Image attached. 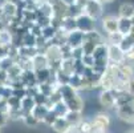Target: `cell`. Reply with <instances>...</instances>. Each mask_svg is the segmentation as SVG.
Here are the masks:
<instances>
[{
    "label": "cell",
    "mask_w": 134,
    "mask_h": 133,
    "mask_svg": "<svg viewBox=\"0 0 134 133\" xmlns=\"http://www.w3.org/2000/svg\"><path fill=\"white\" fill-rule=\"evenodd\" d=\"M82 12L86 16L92 17L93 20H97L104 13V4L100 0H86V3L82 8Z\"/></svg>",
    "instance_id": "obj_1"
},
{
    "label": "cell",
    "mask_w": 134,
    "mask_h": 133,
    "mask_svg": "<svg viewBox=\"0 0 134 133\" xmlns=\"http://www.w3.org/2000/svg\"><path fill=\"white\" fill-rule=\"evenodd\" d=\"M92 125V133H101V132H106L108 128L110 126V117L106 113H98L93 117V120L90 121Z\"/></svg>",
    "instance_id": "obj_2"
},
{
    "label": "cell",
    "mask_w": 134,
    "mask_h": 133,
    "mask_svg": "<svg viewBox=\"0 0 134 133\" xmlns=\"http://www.w3.org/2000/svg\"><path fill=\"white\" fill-rule=\"evenodd\" d=\"M76 27H77V31H80L82 33H88V32L96 29V20L86 16L85 13H81L80 16L76 17Z\"/></svg>",
    "instance_id": "obj_3"
},
{
    "label": "cell",
    "mask_w": 134,
    "mask_h": 133,
    "mask_svg": "<svg viewBox=\"0 0 134 133\" xmlns=\"http://www.w3.org/2000/svg\"><path fill=\"white\" fill-rule=\"evenodd\" d=\"M114 109H116V113L120 120L129 124H134V105H122Z\"/></svg>",
    "instance_id": "obj_4"
},
{
    "label": "cell",
    "mask_w": 134,
    "mask_h": 133,
    "mask_svg": "<svg viewBox=\"0 0 134 133\" xmlns=\"http://www.w3.org/2000/svg\"><path fill=\"white\" fill-rule=\"evenodd\" d=\"M108 59L109 64H121L125 61V53L120 49L118 45H109L108 44Z\"/></svg>",
    "instance_id": "obj_5"
},
{
    "label": "cell",
    "mask_w": 134,
    "mask_h": 133,
    "mask_svg": "<svg viewBox=\"0 0 134 133\" xmlns=\"http://www.w3.org/2000/svg\"><path fill=\"white\" fill-rule=\"evenodd\" d=\"M116 97H117L116 91H101V93H100V104L105 109L116 108Z\"/></svg>",
    "instance_id": "obj_6"
},
{
    "label": "cell",
    "mask_w": 134,
    "mask_h": 133,
    "mask_svg": "<svg viewBox=\"0 0 134 133\" xmlns=\"http://www.w3.org/2000/svg\"><path fill=\"white\" fill-rule=\"evenodd\" d=\"M102 28L106 32V35L118 32V16L114 15H108L102 17Z\"/></svg>",
    "instance_id": "obj_7"
},
{
    "label": "cell",
    "mask_w": 134,
    "mask_h": 133,
    "mask_svg": "<svg viewBox=\"0 0 134 133\" xmlns=\"http://www.w3.org/2000/svg\"><path fill=\"white\" fill-rule=\"evenodd\" d=\"M82 41H84V33L80 32V31H77V29L70 32V33H68V36H66V44L72 49L80 48L82 45Z\"/></svg>",
    "instance_id": "obj_8"
},
{
    "label": "cell",
    "mask_w": 134,
    "mask_h": 133,
    "mask_svg": "<svg viewBox=\"0 0 134 133\" xmlns=\"http://www.w3.org/2000/svg\"><path fill=\"white\" fill-rule=\"evenodd\" d=\"M32 67H33V71H41V69H45L49 67V63H48V59L44 53H37L35 57L32 59Z\"/></svg>",
    "instance_id": "obj_9"
},
{
    "label": "cell",
    "mask_w": 134,
    "mask_h": 133,
    "mask_svg": "<svg viewBox=\"0 0 134 133\" xmlns=\"http://www.w3.org/2000/svg\"><path fill=\"white\" fill-rule=\"evenodd\" d=\"M3 9V13H4V17L7 19H13L19 15V7L16 3H12V2H4L3 6H0Z\"/></svg>",
    "instance_id": "obj_10"
},
{
    "label": "cell",
    "mask_w": 134,
    "mask_h": 133,
    "mask_svg": "<svg viewBox=\"0 0 134 133\" xmlns=\"http://www.w3.org/2000/svg\"><path fill=\"white\" fill-rule=\"evenodd\" d=\"M59 28H61L63 31H65L66 33H70V32H73V31H76L77 29V27H76V19L74 17H72V16H64V17H61V20H60V27Z\"/></svg>",
    "instance_id": "obj_11"
},
{
    "label": "cell",
    "mask_w": 134,
    "mask_h": 133,
    "mask_svg": "<svg viewBox=\"0 0 134 133\" xmlns=\"http://www.w3.org/2000/svg\"><path fill=\"white\" fill-rule=\"evenodd\" d=\"M20 81L23 83V85H24L25 88L37 85V80H36L35 71H24V72L21 73V76H20Z\"/></svg>",
    "instance_id": "obj_12"
},
{
    "label": "cell",
    "mask_w": 134,
    "mask_h": 133,
    "mask_svg": "<svg viewBox=\"0 0 134 133\" xmlns=\"http://www.w3.org/2000/svg\"><path fill=\"white\" fill-rule=\"evenodd\" d=\"M84 41H89V43H93L96 45H98V44H102L105 43V39H104V36L98 32V31H90L88 33H84ZM82 41V43H84Z\"/></svg>",
    "instance_id": "obj_13"
},
{
    "label": "cell",
    "mask_w": 134,
    "mask_h": 133,
    "mask_svg": "<svg viewBox=\"0 0 134 133\" xmlns=\"http://www.w3.org/2000/svg\"><path fill=\"white\" fill-rule=\"evenodd\" d=\"M100 87L102 91H113L114 87H116V83H114L113 76L106 71L102 76H101V80H100Z\"/></svg>",
    "instance_id": "obj_14"
},
{
    "label": "cell",
    "mask_w": 134,
    "mask_h": 133,
    "mask_svg": "<svg viewBox=\"0 0 134 133\" xmlns=\"http://www.w3.org/2000/svg\"><path fill=\"white\" fill-rule=\"evenodd\" d=\"M117 67H118L120 72L125 76V77H126L129 81L134 79V65H133L131 63H129L127 60H125L124 63L117 64Z\"/></svg>",
    "instance_id": "obj_15"
},
{
    "label": "cell",
    "mask_w": 134,
    "mask_h": 133,
    "mask_svg": "<svg viewBox=\"0 0 134 133\" xmlns=\"http://www.w3.org/2000/svg\"><path fill=\"white\" fill-rule=\"evenodd\" d=\"M65 104H66V107H68V110H72V112H79V113H81L82 109H84V100L81 99V96H79V94H77L76 97H73L72 100L66 101Z\"/></svg>",
    "instance_id": "obj_16"
},
{
    "label": "cell",
    "mask_w": 134,
    "mask_h": 133,
    "mask_svg": "<svg viewBox=\"0 0 134 133\" xmlns=\"http://www.w3.org/2000/svg\"><path fill=\"white\" fill-rule=\"evenodd\" d=\"M52 129L57 133H68L72 129V126L68 124V121L64 117H57V120L52 125Z\"/></svg>",
    "instance_id": "obj_17"
},
{
    "label": "cell",
    "mask_w": 134,
    "mask_h": 133,
    "mask_svg": "<svg viewBox=\"0 0 134 133\" xmlns=\"http://www.w3.org/2000/svg\"><path fill=\"white\" fill-rule=\"evenodd\" d=\"M59 92H60V96H61V99H63L64 103L72 100L73 97H76L79 94V92H76L69 85H61V87H59Z\"/></svg>",
    "instance_id": "obj_18"
},
{
    "label": "cell",
    "mask_w": 134,
    "mask_h": 133,
    "mask_svg": "<svg viewBox=\"0 0 134 133\" xmlns=\"http://www.w3.org/2000/svg\"><path fill=\"white\" fill-rule=\"evenodd\" d=\"M37 53H40L39 49L36 47H19V57H24V59H29L32 60Z\"/></svg>",
    "instance_id": "obj_19"
},
{
    "label": "cell",
    "mask_w": 134,
    "mask_h": 133,
    "mask_svg": "<svg viewBox=\"0 0 134 133\" xmlns=\"http://www.w3.org/2000/svg\"><path fill=\"white\" fill-rule=\"evenodd\" d=\"M118 17H124V19H131L134 16V6L131 3H124L120 6L118 8Z\"/></svg>",
    "instance_id": "obj_20"
},
{
    "label": "cell",
    "mask_w": 134,
    "mask_h": 133,
    "mask_svg": "<svg viewBox=\"0 0 134 133\" xmlns=\"http://www.w3.org/2000/svg\"><path fill=\"white\" fill-rule=\"evenodd\" d=\"M64 119L68 121V124L72 126V128H76L82 120V116H81V113L79 112H72V110H68V113L64 116Z\"/></svg>",
    "instance_id": "obj_21"
},
{
    "label": "cell",
    "mask_w": 134,
    "mask_h": 133,
    "mask_svg": "<svg viewBox=\"0 0 134 133\" xmlns=\"http://www.w3.org/2000/svg\"><path fill=\"white\" fill-rule=\"evenodd\" d=\"M133 28V24H131V20L130 19H124V17H118V32L122 35V36H126L130 33Z\"/></svg>",
    "instance_id": "obj_22"
},
{
    "label": "cell",
    "mask_w": 134,
    "mask_h": 133,
    "mask_svg": "<svg viewBox=\"0 0 134 133\" xmlns=\"http://www.w3.org/2000/svg\"><path fill=\"white\" fill-rule=\"evenodd\" d=\"M35 107H36V104H35L33 97L25 96V97H23L21 101H20V109H21V112L24 113V116L28 115V113H31Z\"/></svg>",
    "instance_id": "obj_23"
},
{
    "label": "cell",
    "mask_w": 134,
    "mask_h": 133,
    "mask_svg": "<svg viewBox=\"0 0 134 133\" xmlns=\"http://www.w3.org/2000/svg\"><path fill=\"white\" fill-rule=\"evenodd\" d=\"M23 71L20 69L17 64H13L8 71H7V77H8V81L9 83H13L16 80H20V76H21Z\"/></svg>",
    "instance_id": "obj_24"
},
{
    "label": "cell",
    "mask_w": 134,
    "mask_h": 133,
    "mask_svg": "<svg viewBox=\"0 0 134 133\" xmlns=\"http://www.w3.org/2000/svg\"><path fill=\"white\" fill-rule=\"evenodd\" d=\"M12 44H13V35H12L8 29L0 32V47L8 48V47H11Z\"/></svg>",
    "instance_id": "obj_25"
},
{
    "label": "cell",
    "mask_w": 134,
    "mask_h": 133,
    "mask_svg": "<svg viewBox=\"0 0 134 133\" xmlns=\"http://www.w3.org/2000/svg\"><path fill=\"white\" fill-rule=\"evenodd\" d=\"M118 47H120V49L126 55L127 52H130V51L134 48V39H133L131 36L126 35V36H124V39H122V41H121V44H120Z\"/></svg>",
    "instance_id": "obj_26"
},
{
    "label": "cell",
    "mask_w": 134,
    "mask_h": 133,
    "mask_svg": "<svg viewBox=\"0 0 134 133\" xmlns=\"http://www.w3.org/2000/svg\"><path fill=\"white\" fill-rule=\"evenodd\" d=\"M60 71L64 72V73H66L68 76L73 75V73H74V60H73V59H65V60H61Z\"/></svg>",
    "instance_id": "obj_27"
},
{
    "label": "cell",
    "mask_w": 134,
    "mask_h": 133,
    "mask_svg": "<svg viewBox=\"0 0 134 133\" xmlns=\"http://www.w3.org/2000/svg\"><path fill=\"white\" fill-rule=\"evenodd\" d=\"M49 110L44 107V105H36L33 109H32V115L37 119V120H39L40 123H43V120H44V117L47 116V113H48Z\"/></svg>",
    "instance_id": "obj_28"
},
{
    "label": "cell",
    "mask_w": 134,
    "mask_h": 133,
    "mask_svg": "<svg viewBox=\"0 0 134 133\" xmlns=\"http://www.w3.org/2000/svg\"><path fill=\"white\" fill-rule=\"evenodd\" d=\"M20 45H23V47H35L36 45V36H33L31 32L24 33L20 37Z\"/></svg>",
    "instance_id": "obj_29"
},
{
    "label": "cell",
    "mask_w": 134,
    "mask_h": 133,
    "mask_svg": "<svg viewBox=\"0 0 134 133\" xmlns=\"http://www.w3.org/2000/svg\"><path fill=\"white\" fill-rule=\"evenodd\" d=\"M35 75H36L37 84H44V83H48V80H49L51 69L49 68H45V69H41V71H36Z\"/></svg>",
    "instance_id": "obj_30"
},
{
    "label": "cell",
    "mask_w": 134,
    "mask_h": 133,
    "mask_svg": "<svg viewBox=\"0 0 134 133\" xmlns=\"http://www.w3.org/2000/svg\"><path fill=\"white\" fill-rule=\"evenodd\" d=\"M68 85L72 87L76 92L81 91V76H80V75H76V73L70 75V76H69V83H68Z\"/></svg>",
    "instance_id": "obj_31"
},
{
    "label": "cell",
    "mask_w": 134,
    "mask_h": 133,
    "mask_svg": "<svg viewBox=\"0 0 134 133\" xmlns=\"http://www.w3.org/2000/svg\"><path fill=\"white\" fill-rule=\"evenodd\" d=\"M41 36L44 37L48 43H51L54 39V36H56V28L52 27V25H48V27L43 28L41 29Z\"/></svg>",
    "instance_id": "obj_32"
},
{
    "label": "cell",
    "mask_w": 134,
    "mask_h": 133,
    "mask_svg": "<svg viewBox=\"0 0 134 133\" xmlns=\"http://www.w3.org/2000/svg\"><path fill=\"white\" fill-rule=\"evenodd\" d=\"M52 110L56 113L57 117H64L66 113H68V107H66V104H65L64 101H60V103H57V104L53 107Z\"/></svg>",
    "instance_id": "obj_33"
},
{
    "label": "cell",
    "mask_w": 134,
    "mask_h": 133,
    "mask_svg": "<svg viewBox=\"0 0 134 133\" xmlns=\"http://www.w3.org/2000/svg\"><path fill=\"white\" fill-rule=\"evenodd\" d=\"M124 39V36L120 33V32H114V33H110L108 35V39H106V43L109 45H120L121 41Z\"/></svg>",
    "instance_id": "obj_34"
},
{
    "label": "cell",
    "mask_w": 134,
    "mask_h": 133,
    "mask_svg": "<svg viewBox=\"0 0 134 133\" xmlns=\"http://www.w3.org/2000/svg\"><path fill=\"white\" fill-rule=\"evenodd\" d=\"M56 83H57V85H59V87H61V85H68V83H69V76H68L66 73L61 72L60 69L56 71Z\"/></svg>",
    "instance_id": "obj_35"
},
{
    "label": "cell",
    "mask_w": 134,
    "mask_h": 133,
    "mask_svg": "<svg viewBox=\"0 0 134 133\" xmlns=\"http://www.w3.org/2000/svg\"><path fill=\"white\" fill-rule=\"evenodd\" d=\"M76 129L79 130V133H92V125L89 120H81V123L76 126Z\"/></svg>",
    "instance_id": "obj_36"
},
{
    "label": "cell",
    "mask_w": 134,
    "mask_h": 133,
    "mask_svg": "<svg viewBox=\"0 0 134 133\" xmlns=\"http://www.w3.org/2000/svg\"><path fill=\"white\" fill-rule=\"evenodd\" d=\"M23 117H24V113L21 112V109H9L8 112V120L17 121V120H23Z\"/></svg>",
    "instance_id": "obj_37"
},
{
    "label": "cell",
    "mask_w": 134,
    "mask_h": 133,
    "mask_svg": "<svg viewBox=\"0 0 134 133\" xmlns=\"http://www.w3.org/2000/svg\"><path fill=\"white\" fill-rule=\"evenodd\" d=\"M13 64H15V61L9 57V56H5V57L0 59V69L4 71V72H7Z\"/></svg>",
    "instance_id": "obj_38"
},
{
    "label": "cell",
    "mask_w": 134,
    "mask_h": 133,
    "mask_svg": "<svg viewBox=\"0 0 134 133\" xmlns=\"http://www.w3.org/2000/svg\"><path fill=\"white\" fill-rule=\"evenodd\" d=\"M23 123H24L27 126H36L40 121L37 120V119L32 115V113H28V115H25V116L23 117Z\"/></svg>",
    "instance_id": "obj_39"
},
{
    "label": "cell",
    "mask_w": 134,
    "mask_h": 133,
    "mask_svg": "<svg viewBox=\"0 0 134 133\" xmlns=\"http://www.w3.org/2000/svg\"><path fill=\"white\" fill-rule=\"evenodd\" d=\"M60 48H61V60H65V59H72V48L65 43V44H63V45H60Z\"/></svg>",
    "instance_id": "obj_40"
},
{
    "label": "cell",
    "mask_w": 134,
    "mask_h": 133,
    "mask_svg": "<svg viewBox=\"0 0 134 133\" xmlns=\"http://www.w3.org/2000/svg\"><path fill=\"white\" fill-rule=\"evenodd\" d=\"M57 120V116H56V113L53 112V110H49L48 113H47V116L44 117V120H43V123L44 124H47L48 126H52L53 125V123Z\"/></svg>",
    "instance_id": "obj_41"
},
{
    "label": "cell",
    "mask_w": 134,
    "mask_h": 133,
    "mask_svg": "<svg viewBox=\"0 0 134 133\" xmlns=\"http://www.w3.org/2000/svg\"><path fill=\"white\" fill-rule=\"evenodd\" d=\"M96 47H97V45L93 44V43L84 41V43H82V45H81V49H82V53H84V55H92Z\"/></svg>",
    "instance_id": "obj_42"
},
{
    "label": "cell",
    "mask_w": 134,
    "mask_h": 133,
    "mask_svg": "<svg viewBox=\"0 0 134 133\" xmlns=\"http://www.w3.org/2000/svg\"><path fill=\"white\" fill-rule=\"evenodd\" d=\"M81 63L84 64L85 68H93L94 67V59L92 55H84L81 57Z\"/></svg>",
    "instance_id": "obj_43"
},
{
    "label": "cell",
    "mask_w": 134,
    "mask_h": 133,
    "mask_svg": "<svg viewBox=\"0 0 134 133\" xmlns=\"http://www.w3.org/2000/svg\"><path fill=\"white\" fill-rule=\"evenodd\" d=\"M20 99H17L15 96H11L9 99H7V104L9 107V109H20Z\"/></svg>",
    "instance_id": "obj_44"
},
{
    "label": "cell",
    "mask_w": 134,
    "mask_h": 133,
    "mask_svg": "<svg viewBox=\"0 0 134 133\" xmlns=\"http://www.w3.org/2000/svg\"><path fill=\"white\" fill-rule=\"evenodd\" d=\"M84 71H85V67H84V64L81 63V60H74V73L82 76Z\"/></svg>",
    "instance_id": "obj_45"
},
{
    "label": "cell",
    "mask_w": 134,
    "mask_h": 133,
    "mask_svg": "<svg viewBox=\"0 0 134 133\" xmlns=\"http://www.w3.org/2000/svg\"><path fill=\"white\" fill-rule=\"evenodd\" d=\"M47 99H48V97H47V96H44V94H41L40 92H39V93H37L36 96L33 97V100H35V104H36V105H44V104H45V101H47Z\"/></svg>",
    "instance_id": "obj_46"
},
{
    "label": "cell",
    "mask_w": 134,
    "mask_h": 133,
    "mask_svg": "<svg viewBox=\"0 0 134 133\" xmlns=\"http://www.w3.org/2000/svg\"><path fill=\"white\" fill-rule=\"evenodd\" d=\"M82 56H84V53H82L81 47H80V48H74V49L72 51V59H73V60H81Z\"/></svg>",
    "instance_id": "obj_47"
},
{
    "label": "cell",
    "mask_w": 134,
    "mask_h": 133,
    "mask_svg": "<svg viewBox=\"0 0 134 133\" xmlns=\"http://www.w3.org/2000/svg\"><path fill=\"white\" fill-rule=\"evenodd\" d=\"M9 112V107L7 104V100H0V113H4V115H8Z\"/></svg>",
    "instance_id": "obj_48"
},
{
    "label": "cell",
    "mask_w": 134,
    "mask_h": 133,
    "mask_svg": "<svg viewBox=\"0 0 134 133\" xmlns=\"http://www.w3.org/2000/svg\"><path fill=\"white\" fill-rule=\"evenodd\" d=\"M0 85H9V81H8V77H7V72L0 69Z\"/></svg>",
    "instance_id": "obj_49"
},
{
    "label": "cell",
    "mask_w": 134,
    "mask_h": 133,
    "mask_svg": "<svg viewBox=\"0 0 134 133\" xmlns=\"http://www.w3.org/2000/svg\"><path fill=\"white\" fill-rule=\"evenodd\" d=\"M29 32H31V33L33 35V36H36V37H37V36H41V28H40L39 25H37L36 23H35V24H33V25L31 27Z\"/></svg>",
    "instance_id": "obj_50"
},
{
    "label": "cell",
    "mask_w": 134,
    "mask_h": 133,
    "mask_svg": "<svg viewBox=\"0 0 134 133\" xmlns=\"http://www.w3.org/2000/svg\"><path fill=\"white\" fill-rule=\"evenodd\" d=\"M60 3H61L64 7L70 8V7H73V6L77 4V0H60Z\"/></svg>",
    "instance_id": "obj_51"
},
{
    "label": "cell",
    "mask_w": 134,
    "mask_h": 133,
    "mask_svg": "<svg viewBox=\"0 0 134 133\" xmlns=\"http://www.w3.org/2000/svg\"><path fill=\"white\" fill-rule=\"evenodd\" d=\"M8 121H9V120H8V115H4V113H0V128L5 126Z\"/></svg>",
    "instance_id": "obj_52"
},
{
    "label": "cell",
    "mask_w": 134,
    "mask_h": 133,
    "mask_svg": "<svg viewBox=\"0 0 134 133\" xmlns=\"http://www.w3.org/2000/svg\"><path fill=\"white\" fill-rule=\"evenodd\" d=\"M125 60H127L129 63H131V64L134 65V48L125 55Z\"/></svg>",
    "instance_id": "obj_53"
},
{
    "label": "cell",
    "mask_w": 134,
    "mask_h": 133,
    "mask_svg": "<svg viewBox=\"0 0 134 133\" xmlns=\"http://www.w3.org/2000/svg\"><path fill=\"white\" fill-rule=\"evenodd\" d=\"M127 92L130 93V96L134 99V79L129 81V85H127Z\"/></svg>",
    "instance_id": "obj_54"
},
{
    "label": "cell",
    "mask_w": 134,
    "mask_h": 133,
    "mask_svg": "<svg viewBox=\"0 0 134 133\" xmlns=\"http://www.w3.org/2000/svg\"><path fill=\"white\" fill-rule=\"evenodd\" d=\"M47 2H48L52 7H56L57 4H60V0H47Z\"/></svg>",
    "instance_id": "obj_55"
},
{
    "label": "cell",
    "mask_w": 134,
    "mask_h": 133,
    "mask_svg": "<svg viewBox=\"0 0 134 133\" xmlns=\"http://www.w3.org/2000/svg\"><path fill=\"white\" fill-rule=\"evenodd\" d=\"M4 19V13H3V9H2V7H0V22H2Z\"/></svg>",
    "instance_id": "obj_56"
},
{
    "label": "cell",
    "mask_w": 134,
    "mask_h": 133,
    "mask_svg": "<svg viewBox=\"0 0 134 133\" xmlns=\"http://www.w3.org/2000/svg\"><path fill=\"white\" fill-rule=\"evenodd\" d=\"M5 2H12V3H16V4H19V3H21L23 0H5Z\"/></svg>",
    "instance_id": "obj_57"
},
{
    "label": "cell",
    "mask_w": 134,
    "mask_h": 133,
    "mask_svg": "<svg viewBox=\"0 0 134 133\" xmlns=\"http://www.w3.org/2000/svg\"><path fill=\"white\" fill-rule=\"evenodd\" d=\"M100 2H101V3L104 4V3H111V2H113V0H100Z\"/></svg>",
    "instance_id": "obj_58"
},
{
    "label": "cell",
    "mask_w": 134,
    "mask_h": 133,
    "mask_svg": "<svg viewBox=\"0 0 134 133\" xmlns=\"http://www.w3.org/2000/svg\"><path fill=\"white\" fill-rule=\"evenodd\" d=\"M130 20H131V24H133V27H134V16H133V17L130 19Z\"/></svg>",
    "instance_id": "obj_59"
},
{
    "label": "cell",
    "mask_w": 134,
    "mask_h": 133,
    "mask_svg": "<svg viewBox=\"0 0 134 133\" xmlns=\"http://www.w3.org/2000/svg\"><path fill=\"white\" fill-rule=\"evenodd\" d=\"M127 133H134V128H133V129H131V130H129V132H127Z\"/></svg>",
    "instance_id": "obj_60"
},
{
    "label": "cell",
    "mask_w": 134,
    "mask_h": 133,
    "mask_svg": "<svg viewBox=\"0 0 134 133\" xmlns=\"http://www.w3.org/2000/svg\"><path fill=\"white\" fill-rule=\"evenodd\" d=\"M37 2H39V0H37Z\"/></svg>",
    "instance_id": "obj_61"
},
{
    "label": "cell",
    "mask_w": 134,
    "mask_h": 133,
    "mask_svg": "<svg viewBox=\"0 0 134 133\" xmlns=\"http://www.w3.org/2000/svg\"><path fill=\"white\" fill-rule=\"evenodd\" d=\"M0 133H2V132H0Z\"/></svg>",
    "instance_id": "obj_62"
},
{
    "label": "cell",
    "mask_w": 134,
    "mask_h": 133,
    "mask_svg": "<svg viewBox=\"0 0 134 133\" xmlns=\"http://www.w3.org/2000/svg\"><path fill=\"white\" fill-rule=\"evenodd\" d=\"M0 100H2V99H0Z\"/></svg>",
    "instance_id": "obj_63"
}]
</instances>
